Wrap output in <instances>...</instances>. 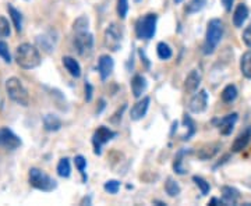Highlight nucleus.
<instances>
[{
	"instance_id": "e433bc0d",
	"label": "nucleus",
	"mask_w": 251,
	"mask_h": 206,
	"mask_svg": "<svg viewBox=\"0 0 251 206\" xmlns=\"http://www.w3.org/2000/svg\"><path fill=\"white\" fill-rule=\"evenodd\" d=\"M10 24L4 17L0 16V38H7L10 36Z\"/></svg>"
},
{
	"instance_id": "f8f14e48",
	"label": "nucleus",
	"mask_w": 251,
	"mask_h": 206,
	"mask_svg": "<svg viewBox=\"0 0 251 206\" xmlns=\"http://www.w3.org/2000/svg\"><path fill=\"white\" fill-rule=\"evenodd\" d=\"M113 67H115V63H113V59L109 56V54H103L100 56L98 60V71L99 75H100V80L105 81L108 80L109 75L113 71Z\"/></svg>"
},
{
	"instance_id": "f3484780",
	"label": "nucleus",
	"mask_w": 251,
	"mask_h": 206,
	"mask_svg": "<svg viewBox=\"0 0 251 206\" xmlns=\"http://www.w3.org/2000/svg\"><path fill=\"white\" fill-rule=\"evenodd\" d=\"M63 66L66 67V70H67L69 74L73 75L74 78H80L81 67H80V63H78L75 59H73V57H70V56L63 57Z\"/></svg>"
},
{
	"instance_id": "c756f323",
	"label": "nucleus",
	"mask_w": 251,
	"mask_h": 206,
	"mask_svg": "<svg viewBox=\"0 0 251 206\" xmlns=\"http://www.w3.org/2000/svg\"><path fill=\"white\" fill-rule=\"evenodd\" d=\"M186 155V151L184 149H181L177 152L176 155V158H175V163H173V169L177 173V174H186V169L181 166V163H183V156Z\"/></svg>"
},
{
	"instance_id": "4be33fe9",
	"label": "nucleus",
	"mask_w": 251,
	"mask_h": 206,
	"mask_svg": "<svg viewBox=\"0 0 251 206\" xmlns=\"http://www.w3.org/2000/svg\"><path fill=\"white\" fill-rule=\"evenodd\" d=\"M7 10H9L10 17L13 20V24H14V27H16V31H17V32H21V31H23V14H21L17 9H14L11 4L7 6Z\"/></svg>"
},
{
	"instance_id": "a878e982",
	"label": "nucleus",
	"mask_w": 251,
	"mask_h": 206,
	"mask_svg": "<svg viewBox=\"0 0 251 206\" xmlns=\"http://www.w3.org/2000/svg\"><path fill=\"white\" fill-rule=\"evenodd\" d=\"M36 42L39 44V46H42V49H44L45 52H48V53H50V52H53L54 50V39L53 38H50V36H38V38H36Z\"/></svg>"
},
{
	"instance_id": "473e14b6",
	"label": "nucleus",
	"mask_w": 251,
	"mask_h": 206,
	"mask_svg": "<svg viewBox=\"0 0 251 206\" xmlns=\"http://www.w3.org/2000/svg\"><path fill=\"white\" fill-rule=\"evenodd\" d=\"M193 180H194V183L197 184V187H200V189H201V194H202V195H206V194L209 192V189H211V187H209V183H206L205 180L202 179V177L194 176V177H193Z\"/></svg>"
},
{
	"instance_id": "c9c22d12",
	"label": "nucleus",
	"mask_w": 251,
	"mask_h": 206,
	"mask_svg": "<svg viewBox=\"0 0 251 206\" xmlns=\"http://www.w3.org/2000/svg\"><path fill=\"white\" fill-rule=\"evenodd\" d=\"M0 57L6 62V63H11V54H10L9 46L6 42L0 41Z\"/></svg>"
},
{
	"instance_id": "a19ab883",
	"label": "nucleus",
	"mask_w": 251,
	"mask_h": 206,
	"mask_svg": "<svg viewBox=\"0 0 251 206\" xmlns=\"http://www.w3.org/2000/svg\"><path fill=\"white\" fill-rule=\"evenodd\" d=\"M181 1H183V0H175V3H177V4H179V3H181Z\"/></svg>"
},
{
	"instance_id": "aec40b11",
	"label": "nucleus",
	"mask_w": 251,
	"mask_h": 206,
	"mask_svg": "<svg viewBox=\"0 0 251 206\" xmlns=\"http://www.w3.org/2000/svg\"><path fill=\"white\" fill-rule=\"evenodd\" d=\"M221 191H222V198H224L225 204H232L233 205L240 198L239 191L236 188H232V187H222Z\"/></svg>"
},
{
	"instance_id": "5701e85b",
	"label": "nucleus",
	"mask_w": 251,
	"mask_h": 206,
	"mask_svg": "<svg viewBox=\"0 0 251 206\" xmlns=\"http://www.w3.org/2000/svg\"><path fill=\"white\" fill-rule=\"evenodd\" d=\"M237 98V88L233 84H229L227 87H225V90L222 91V100L225 103H232Z\"/></svg>"
},
{
	"instance_id": "20e7f679",
	"label": "nucleus",
	"mask_w": 251,
	"mask_h": 206,
	"mask_svg": "<svg viewBox=\"0 0 251 206\" xmlns=\"http://www.w3.org/2000/svg\"><path fill=\"white\" fill-rule=\"evenodd\" d=\"M29 184L34 188L44 191V192H52L57 187L56 180L52 179L50 176H48L45 171L35 169V167L29 170Z\"/></svg>"
},
{
	"instance_id": "f704fd0d",
	"label": "nucleus",
	"mask_w": 251,
	"mask_h": 206,
	"mask_svg": "<svg viewBox=\"0 0 251 206\" xmlns=\"http://www.w3.org/2000/svg\"><path fill=\"white\" fill-rule=\"evenodd\" d=\"M103 188H105V191L109 192V194H117L119 189H120V183L116 181V180H109V181L105 183Z\"/></svg>"
},
{
	"instance_id": "6e6552de",
	"label": "nucleus",
	"mask_w": 251,
	"mask_h": 206,
	"mask_svg": "<svg viewBox=\"0 0 251 206\" xmlns=\"http://www.w3.org/2000/svg\"><path fill=\"white\" fill-rule=\"evenodd\" d=\"M116 135V131H112L108 127H98V130L94 133V137H92V145H94V152H95V155H100L103 145L109 142L110 139H113Z\"/></svg>"
},
{
	"instance_id": "7ed1b4c3",
	"label": "nucleus",
	"mask_w": 251,
	"mask_h": 206,
	"mask_svg": "<svg viewBox=\"0 0 251 206\" xmlns=\"http://www.w3.org/2000/svg\"><path fill=\"white\" fill-rule=\"evenodd\" d=\"M6 91H7L9 98L13 102H16L17 105H21V106H28L29 95H28L25 87L23 85V82L18 78L11 77V78L6 81Z\"/></svg>"
},
{
	"instance_id": "b1692460",
	"label": "nucleus",
	"mask_w": 251,
	"mask_h": 206,
	"mask_svg": "<svg viewBox=\"0 0 251 206\" xmlns=\"http://www.w3.org/2000/svg\"><path fill=\"white\" fill-rule=\"evenodd\" d=\"M57 174L63 177V179H69L72 174V166H70V160L67 158H63L57 164Z\"/></svg>"
},
{
	"instance_id": "2eb2a0df",
	"label": "nucleus",
	"mask_w": 251,
	"mask_h": 206,
	"mask_svg": "<svg viewBox=\"0 0 251 206\" xmlns=\"http://www.w3.org/2000/svg\"><path fill=\"white\" fill-rule=\"evenodd\" d=\"M221 149V143H205L204 146H201L198 149L197 156L201 159V160H209L215 156L216 153L219 152Z\"/></svg>"
},
{
	"instance_id": "9d476101",
	"label": "nucleus",
	"mask_w": 251,
	"mask_h": 206,
	"mask_svg": "<svg viewBox=\"0 0 251 206\" xmlns=\"http://www.w3.org/2000/svg\"><path fill=\"white\" fill-rule=\"evenodd\" d=\"M206 105H208V93H206V91L202 90L191 98L190 103H188V109L191 113L198 114V113L205 112Z\"/></svg>"
},
{
	"instance_id": "423d86ee",
	"label": "nucleus",
	"mask_w": 251,
	"mask_h": 206,
	"mask_svg": "<svg viewBox=\"0 0 251 206\" xmlns=\"http://www.w3.org/2000/svg\"><path fill=\"white\" fill-rule=\"evenodd\" d=\"M122 41H123V31L117 24L112 23L106 29L103 35V44L112 52H117L122 47Z\"/></svg>"
},
{
	"instance_id": "f257e3e1",
	"label": "nucleus",
	"mask_w": 251,
	"mask_h": 206,
	"mask_svg": "<svg viewBox=\"0 0 251 206\" xmlns=\"http://www.w3.org/2000/svg\"><path fill=\"white\" fill-rule=\"evenodd\" d=\"M16 62L21 69H25V70L35 69L41 64L39 50L31 44H23L18 46L16 50Z\"/></svg>"
},
{
	"instance_id": "ea45409f",
	"label": "nucleus",
	"mask_w": 251,
	"mask_h": 206,
	"mask_svg": "<svg viewBox=\"0 0 251 206\" xmlns=\"http://www.w3.org/2000/svg\"><path fill=\"white\" fill-rule=\"evenodd\" d=\"M221 1H222V4H224V7L226 11H230V10H232L234 0H221Z\"/></svg>"
},
{
	"instance_id": "cd10ccee",
	"label": "nucleus",
	"mask_w": 251,
	"mask_h": 206,
	"mask_svg": "<svg viewBox=\"0 0 251 206\" xmlns=\"http://www.w3.org/2000/svg\"><path fill=\"white\" fill-rule=\"evenodd\" d=\"M165 191H166V194L169 195V197H177L180 194V185L175 181L173 179H169L166 180V183H165Z\"/></svg>"
},
{
	"instance_id": "dca6fc26",
	"label": "nucleus",
	"mask_w": 251,
	"mask_h": 206,
	"mask_svg": "<svg viewBox=\"0 0 251 206\" xmlns=\"http://www.w3.org/2000/svg\"><path fill=\"white\" fill-rule=\"evenodd\" d=\"M251 139V127H247L242 134H239V137L234 139L233 145H232V151L233 152H240L243 151Z\"/></svg>"
},
{
	"instance_id": "58836bf2",
	"label": "nucleus",
	"mask_w": 251,
	"mask_h": 206,
	"mask_svg": "<svg viewBox=\"0 0 251 206\" xmlns=\"http://www.w3.org/2000/svg\"><path fill=\"white\" fill-rule=\"evenodd\" d=\"M92 92H94L92 85L87 81V82H85V100H87V102H91V100H92Z\"/></svg>"
},
{
	"instance_id": "4468645a",
	"label": "nucleus",
	"mask_w": 251,
	"mask_h": 206,
	"mask_svg": "<svg viewBox=\"0 0 251 206\" xmlns=\"http://www.w3.org/2000/svg\"><path fill=\"white\" fill-rule=\"evenodd\" d=\"M200 84H201V72L198 70H193L184 81V91L187 93H196Z\"/></svg>"
},
{
	"instance_id": "bb28decb",
	"label": "nucleus",
	"mask_w": 251,
	"mask_h": 206,
	"mask_svg": "<svg viewBox=\"0 0 251 206\" xmlns=\"http://www.w3.org/2000/svg\"><path fill=\"white\" fill-rule=\"evenodd\" d=\"M206 0H190L186 6V13L187 14H196L198 11L205 7Z\"/></svg>"
},
{
	"instance_id": "f03ea898",
	"label": "nucleus",
	"mask_w": 251,
	"mask_h": 206,
	"mask_svg": "<svg viewBox=\"0 0 251 206\" xmlns=\"http://www.w3.org/2000/svg\"><path fill=\"white\" fill-rule=\"evenodd\" d=\"M224 23L219 18H214L208 23L205 35V44H204V54H212L215 49L222 41L224 36Z\"/></svg>"
},
{
	"instance_id": "393cba45",
	"label": "nucleus",
	"mask_w": 251,
	"mask_h": 206,
	"mask_svg": "<svg viewBox=\"0 0 251 206\" xmlns=\"http://www.w3.org/2000/svg\"><path fill=\"white\" fill-rule=\"evenodd\" d=\"M240 70L246 78L251 80V52L243 54L242 62H240Z\"/></svg>"
},
{
	"instance_id": "7c9ffc66",
	"label": "nucleus",
	"mask_w": 251,
	"mask_h": 206,
	"mask_svg": "<svg viewBox=\"0 0 251 206\" xmlns=\"http://www.w3.org/2000/svg\"><path fill=\"white\" fill-rule=\"evenodd\" d=\"M88 25H90L88 18L85 17V16H81V17H78L75 21H74V24H73V29H74V32H78V31H87V29H88Z\"/></svg>"
},
{
	"instance_id": "6ab92c4d",
	"label": "nucleus",
	"mask_w": 251,
	"mask_h": 206,
	"mask_svg": "<svg viewBox=\"0 0 251 206\" xmlns=\"http://www.w3.org/2000/svg\"><path fill=\"white\" fill-rule=\"evenodd\" d=\"M131 91H133V95L135 98L143 96V93L147 91V80L143 75H140V74L134 75V78L131 80Z\"/></svg>"
},
{
	"instance_id": "4c0bfd02",
	"label": "nucleus",
	"mask_w": 251,
	"mask_h": 206,
	"mask_svg": "<svg viewBox=\"0 0 251 206\" xmlns=\"http://www.w3.org/2000/svg\"><path fill=\"white\" fill-rule=\"evenodd\" d=\"M243 41H244V44L251 47V23L249 27L244 29V32H243Z\"/></svg>"
},
{
	"instance_id": "0eeeda50",
	"label": "nucleus",
	"mask_w": 251,
	"mask_h": 206,
	"mask_svg": "<svg viewBox=\"0 0 251 206\" xmlns=\"http://www.w3.org/2000/svg\"><path fill=\"white\" fill-rule=\"evenodd\" d=\"M73 44L75 50L81 54V56H88L92 52V47H94V36L92 34L87 31H78V32H74V39H73Z\"/></svg>"
},
{
	"instance_id": "9b49d317",
	"label": "nucleus",
	"mask_w": 251,
	"mask_h": 206,
	"mask_svg": "<svg viewBox=\"0 0 251 206\" xmlns=\"http://www.w3.org/2000/svg\"><path fill=\"white\" fill-rule=\"evenodd\" d=\"M237 118H239V114H237V113H232V114H227V116L219 118V120L216 121V127H218L219 133L222 135L232 134Z\"/></svg>"
},
{
	"instance_id": "ddd939ff",
	"label": "nucleus",
	"mask_w": 251,
	"mask_h": 206,
	"mask_svg": "<svg viewBox=\"0 0 251 206\" xmlns=\"http://www.w3.org/2000/svg\"><path fill=\"white\" fill-rule=\"evenodd\" d=\"M150 102H151V99L148 98V96H145L141 100H138L137 103H135L133 109H131V112H130V117H131V120H141L145 114H147V112H148V108H150Z\"/></svg>"
},
{
	"instance_id": "a211bd4d",
	"label": "nucleus",
	"mask_w": 251,
	"mask_h": 206,
	"mask_svg": "<svg viewBox=\"0 0 251 206\" xmlns=\"http://www.w3.org/2000/svg\"><path fill=\"white\" fill-rule=\"evenodd\" d=\"M249 18V9L246 4H239L233 13V24L236 28H242L246 20Z\"/></svg>"
},
{
	"instance_id": "1a4fd4ad",
	"label": "nucleus",
	"mask_w": 251,
	"mask_h": 206,
	"mask_svg": "<svg viewBox=\"0 0 251 206\" xmlns=\"http://www.w3.org/2000/svg\"><path fill=\"white\" fill-rule=\"evenodd\" d=\"M0 146L10 149V151H14L18 146H21V139L10 128L3 127V128H0Z\"/></svg>"
},
{
	"instance_id": "39448f33",
	"label": "nucleus",
	"mask_w": 251,
	"mask_h": 206,
	"mask_svg": "<svg viewBox=\"0 0 251 206\" xmlns=\"http://www.w3.org/2000/svg\"><path fill=\"white\" fill-rule=\"evenodd\" d=\"M156 21L158 16L156 14H145L141 18H138L135 24V34L140 39H151L156 32Z\"/></svg>"
},
{
	"instance_id": "72a5a7b5",
	"label": "nucleus",
	"mask_w": 251,
	"mask_h": 206,
	"mask_svg": "<svg viewBox=\"0 0 251 206\" xmlns=\"http://www.w3.org/2000/svg\"><path fill=\"white\" fill-rule=\"evenodd\" d=\"M128 13V0H119L117 1V14L122 20L127 17Z\"/></svg>"
},
{
	"instance_id": "2f4dec72",
	"label": "nucleus",
	"mask_w": 251,
	"mask_h": 206,
	"mask_svg": "<svg viewBox=\"0 0 251 206\" xmlns=\"http://www.w3.org/2000/svg\"><path fill=\"white\" fill-rule=\"evenodd\" d=\"M74 163H75V166H77V169L81 173V176H82V181H87V176H85V167H87V160H85V158L84 156H75V159H74Z\"/></svg>"
},
{
	"instance_id": "412c9836",
	"label": "nucleus",
	"mask_w": 251,
	"mask_h": 206,
	"mask_svg": "<svg viewBox=\"0 0 251 206\" xmlns=\"http://www.w3.org/2000/svg\"><path fill=\"white\" fill-rule=\"evenodd\" d=\"M44 126L48 131H57L62 127V121L59 117L53 116V114H46L44 117Z\"/></svg>"
},
{
	"instance_id": "c85d7f7f",
	"label": "nucleus",
	"mask_w": 251,
	"mask_h": 206,
	"mask_svg": "<svg viewBox=\"0 0 251 206\" xmlns=\"http://www.w3.org/2000/svg\"><path fill=\"white\" fill-rule=\"evenodd\" d=\"M156 53H158V57L161 60H169L172 57V54H173L169 45L165 44V42H159L158 44V46H156Z\"/></svg>"
}]
</instances>
